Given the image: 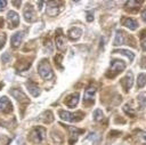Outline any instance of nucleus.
Listing matches in <instances>:
<instances>
[{"instance_id":"nucleus-26","label":"nucleus","mask_w":146,"mask_h":145,"mask_svg":"<svg viewBox=\"0 0 146 145\" xmlns=\"http://www.w3.org/2000/svg\"><path fill=\"white\" fill-rule=\"evenodd\" d=\"M87 15H88V16H87V21H88V22H91V21L94 19V16L91 15V13H87Z\"/></svg>"},{"instance_id":"nucleus-29","label":"nucleus","mask_w":146,"mask_h":145,"mask_svg":"<svg viewBox=\"0 0 146 145\" xmlns=\"http://www.w3.org/2000/svg\"><path fill=\"white\" fill-rule=\"evenodd\" d=\"M2 24H3V21L2 18H0V27H2Z\"/></svg>"},{"instance_id":"nucleus-25","label":"nucleus","mask_w":146,"mask_h":145,"mask_svg":"<svg viewBox=\"0 0 146 145\" xmlns=\"http://www.w3.org/2000/svg\"><path fill=\"white\" fill-rule=\"evenodd\" d=\"M1 59H2V62L7 63V62H9V59H10V55H9L8 53H5V54L1 56Z\"/></svg>"},{"instance_id":"nucleus-9","label":"nucleus","mask_w":146,"mask_h":145,"mask_svg":"<svg viewBox=\"0 0 146 145\" xmlns=\"http://www.w3.org/2000/svg\"><path fill=\"white\" fill-rule=\"evenodd\" d=\"M79 94L78 92H75V94H71L70 96H67L66 98H65V100H64V103H65V105H67L68 107H74L76 104H78V102H79Z\"/></svg>"},{"instance_id":"nucleus-23","label":"nucleus","mask_w":146,"mask_h":145,"mask_svg":"<svg viewBox=\"0 0 146 145\" xmlns=\"http://www.w3.org/2000/svg\"><path fill=\"white\" fill-rule=\"evenodd\" d=\"M88 139H91L92 142H97V140L99 139V135H97V134H95V132H91V134H89Z\"/></svg>"},{"instance_id":"nucleus-16","label":"nucleus","mask_w":146,"mask_h":145,"mask_svg":"<svg viewBox=\"0 0 146 145\" xmlns=\"http://www.w3.org/2000/svg\"><path fill=\"white\" fill-rule=\"evenodd\" d=\"M123 43H124V33L122 31H116L113 45L114 46H119V45H123Z\"/></svg>"},{"instance_id":"nucleus-7","label":"nucleus","mask_w":146,"mask_h":145,"mask_svg":"<svg viewBox=\"0 0 146 145\" xmlns=\"http://www.w3.org/2000/svg\"><path fill=\"white\" fill-rule=\"evenodd\" d=\"M24 18L26 22L32 23L34 21H36V16H35V11L32 8V6H26V8L24 9Z\"/></svg>"},{"instance_id":"nucleus-11","label":"nucleus","mask_w":146,"mask_h":145,"mask_svg":"<svg viewBox=\"0 0 146 145\" xmlns=\"http://www.w3.org/2000/svg\"><path fill=\"white\" fill-rule=\"evenodd\" d=\"M23 37H24L23 32H17V33L13 34V37H11V39H10V43H11V46H13L14 48L18 47L19 43H21L22 40H23Z\"/></svg>"},{"instance_id":"nucleus-14","label":"nucleus","mask_w":146,"mask_h":145,"mask_svg":"<svg viewBox=\"0 0 146 145\" xmlns=\"http://www.w3.org/2000/svg\"><path fill=\"white\" fill-rule=\"evenodd\" d=\"M26 87H27L29 91L32 94V96L36 97V96L40 95V89H39V87H38L35 83H33V82H27V83H26Z\"/></svg>"},{"instance_id":"nucleus-18","label":"nucleus","mask_w":146,"mask_h":145,"mask_svg":"<svg viewBox=\"0 0 146 145\" xmlns=\"http://www.w3.org/2000/svg\"><path fill=\"white\" fill-rule=\"evenodd\" d=\"M114 53H119V54H121V55H124V56H127L130 61H132V59L135 58V55H133L131 51L125 50V49H119V50H115Z\"/></svg>"},{"instance_id":"nucleus-17","label":"nucleus","mask_w":146,"mask_h":145,"mask_svg":"<svg viewBox=\"0 0 146 145\" xmlns=\"http://www.w3.org/2000/svg\"><path fill=\"white\" fill-rule=\"evenodd\" d=\"M56 46L59 50H64L65 47H66V43H65V38L62 35V34H58L56 37Z\"/></svg>"},{"instance_id":"nucleus-3","label":"nucleus","mask_w":146,"mask_h":145,"mask_svg":"<svg viewBox=\"0 0 146 145\" xmlns=\"http://www.w3.org/2000/svg\"><path fill=\"white\" fill-rule=\"evenodd\" d=\"M125 69V64L122 62V61H119V59H114V61H112L111 62V78L112 76H114L115 74H117L119 72H121V71H123Z\"/></svg>"},{"instance_id":"nucleus-12","label":"nucleus","mask_w":146,"mask_h":145,"mask_svg":"<svg viewBox=\"0 0 146 145\" xmlns=\"http://www.w3.org/2000/svg\"><path fill=\"white\" fill-rule=\"evenodd\" d=\"M81 34H82V30L79 29V27H72L68 31V37L72 40H78L81 37Z\"/></svg>"},{"instance_id":"nucleus-4","label":"nucleus","mask_w":146,"mask_h":145,"mask_svg":"<svg viewBox=\"0 0 146 145\" xmlns=\"http://www.w3.org/2000/svg\"><path fill=\"white\" fill-rule=\"evenodd\" d=\"M7 21H8V27L9 29H15L19 24V16L15 11H9L7 14Z\"/></svg>"},{"instance_id":"nucleus-27","label":"nucleus","mask_w":146,"mask_h":145,"mask_svg":"<svg viewBox=\"0 0 146 145\" xmlns=\"http://www.w3.org/2000/svg\"><path fill=\"white\" fill-rule=\"evenodd\" d=\"M6 5H7V1H5V0L0 1V10H1V9H3V8L6 7Z\"/></svg>"},{"instance_id":"nucleus-24","label":"nucleus","mask_w":146,"mask_h":145,"mask_svg":"<svg viewBox=\"0 0 146 145\" xmlns=\"http://www.w3.org/2000/svg\"><path fill=\"white\" fill-rule=\"evenodd\" d=\"M5 42H6V34L5 33H0V49L3 47Z\"/></svg>"},{"instance_id":"nucleus-2","label":"nucleus","mask_w":146,"mask_h":145,"mask_svg":"<svg viewBox=\"0 0 146 145\" xmlns=\"http://www.w3.org/2000/svg\"><path fill=\"white\" fill-rule=\"evenodd\" d=\"M59 116H60V119H63L65 121H68V122H78V121L83 119V114L81 112L70 113L67 111H59Z\"/></svg>"},{"instance_id":"nucleus-22","label":"nucleus","mask_w":146,"mask_h":145,"mask_svg":"<svg viewBox=\"0 0 146 145\" xmlns=\"http://www.w3.org/2000/svg\"><path fill=\"white\" fill-rule=\"evenodd\" d=\"M138 102H139V104H140L141 107H144L146 105V94L145 92L138 95Z\"/></svg>"},{"instance_id":"nucleus-13","label":"nucleus","mask_w":146,"mask_h":145,"mask_svg":"<svg viewBox=\"0 0 146 145\" xmlns=\"http://www.w3.org/2000/svg\"><path fill=\"white\" fill-rule=\"evenodd\" d=\"M95 94H96V88H95V87H92V86H90V87H88V88L86 89V91H84V96H83V99H84L86 102L91 100V99H92V97L95 96Z\"/></svg>"},{"instance_id":"nucleus-28","label":"nucleus","mask_w":146,"mask_h":145,"mask_svg":"<svg viewBox=\"0 0 146 145\" xmlns=\"http://www.w3.org/2000/svg\"><path fill=\"white\" fill-rule=\"evenodd\" d=\"M141 18H143V21H144V22H146V9L141 13Z\"/></svg>"},{"instance_id":"nucleus-19","label":"nucleus","mask_w":146,"mask_h":145,"mask_svg":"<svg viewBox=\"0 0 146 145\" xmlns=\"http://www.w3.org/2000/svg\"><path fill=\"white\" fill-rule=\"evenodd\" d=\"M145 83H146V74L140 73V74L138 75V82H137V86H138L139 88H141V87L145 86Z\"/></svg>"},{"instance_id":"nucleus-6","label":"nucleus","mask_w":146,"mask_h":145,"mask_svg":"<svg viewBox=\"0 0 146 145\" xmlns=\"http://www.w3.org/2000/svg\"><path fill=\"white\" fill-rule=\"evenodd\" d=\"M11 110H13V105H11L10 100L6 96H2L0 98V112L9 113V112H11Z\"/></svg>"},{"instance_id":"nucleus-10","label":"nucleus","mask_w":146,"mask_h":145,"mask_svg":"<svg viewBox=\"0 0 146 145\" xmlns=\"http://www.w3.org/2000/svg\"><path fill=\"white\" fill-rule=\"evenodd\" d=\"M132 82H133V75H132V73H131V72L127 73V75L121 80V84L123 86V88H124L125 90H128V89H130V88H131Z\"/></svg>"},{"instance_id":"nucleus-20","label":"nucleus","mask_w":146,"mask_h":145,"mask_svg":"<svg viewBox=\"0 0 146 145\" xmlns=\"http://www.w3.org/2000/svg\"><path fill=\"white\" fill-rule=\"evenodd\" d=\"M103 118H104V114H103L102 110L97 108V110H95V111H94V119H95L96 121H100Z\"/></svg>"},{"instance_id":"nucleus-1","label":"nucleus","mask_w":146,"mask_h":145,"mask_svg":"<svg viewBox=\"0 0 146 145\" xmlns=\"http://www.w3.org/2000/svg\"><path fill=\"white\" fill-rule=\"evenodd\" d=\"M38 72L40 74V76L42 79H44V80H49V79H51L54 76V72H52V70H51V67H50V65H49L47 59H42L39 63Z\"/></svg>"},{"instance_id":"nucleus-15","label":"nucleus","mask_w":146,"mask_h":145,"mask_svg":"<svg viewBox=\"0 0 146 145\" xmlns=\"http://www.w3.org/2000/svg\"><path fill=\"white\" fill-rule=\"evenodd\" d=\"M122 23H123V25L124 26H127L128 29H130V30H136L137 29V26H138V24H137V22L135 21V19H132V18H123V21H122Z\"/></svg>"},{"instance_id":"nucleus-21","label":"nucleus","mask_w":146,"mask_h":145,"mask_svg":"<svg viewBox=\"0 0 146 145\" xmlns=\"http://www.w3.org/2000/svg\"><path fill=\"white\" fill-rule=\"evenodd\" d=\"M140 45H141V48L144 50H146V30L141 32V35H140Z\"/></svg>"},{"instance_id":"nucleus-5","label":"nucleus","mask_w":146,"mask_h":145,"mask_svg":"<svg viewBox=\"0 0 146 145\" xmlns=\"http://www.w3.org/2000/svg\"><path fill=\"white\" fill-rule=\"evenodd\" d=\"M32 138L35 143H41L43 139H44V136H46V129L43 127H38L35 128L33 131H32Z\"/></svg>"},{"instance_id":"nucleus-8","label":"nucleus","mask_w":146,"mask_h":145,"mask_svg":"<svg viewBox=\"0 0 146 145\" xmlns=\"http://www.w3.org/2000/svg\"><path fill=\"white\" fill-rule=\"evenodd\" d=\"M10 95H11L14 98H16L19 103H27V102H29L26 95H25L23 91H21L19 89H11V90H10Z\"/></svg>"}]
</instances>
